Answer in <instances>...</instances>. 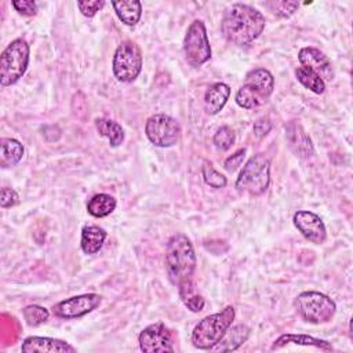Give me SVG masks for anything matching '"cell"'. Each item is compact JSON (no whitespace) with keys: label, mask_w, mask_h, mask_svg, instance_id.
<instances>
[{"label":"cell","mask_w":353,"mask_h":353,"mask_svg":"<svg viewBox=\"0 0 353 353\" xmlns=\"http://www.w3.org/2000/svg\"><path fill=\"white\" fill-rule=\"evenodd\" d=\"M265 17L250 4L236 3L223 12L221 32L223 37L234 46L252 43L265 29Z\"/></svg>","instance_id":"6da1fadb"},{"label":"cell","mask_w":353,"mask_h":353,"mask_svg":"<svg viewBox=\"0 0 353 353\" xmlns=\"http://www.w3.org/2000/svg\"><path fill=\"white\" fill-rule=\"evenodd\" d=\"M196 265L197 258L188 236L172 234L165 247V270L170 281L178 287L183 281L193 280Z\"/></svg>","instance_id":"7a4b0ae2"},{"label":"cell","mask_w":353,"mask_h":353,"mask_svg":"<svg viewBox=\"0 0 353 353\" xmlns=\"http://www.w3.org/2000/svg\"><path fill=\"white\" fill-rule=\"evenodd\" d=\"M274 90L273 74L263 68H256L245 74L244 83L236 94V103L244 109H255L268 102Z\"/></svg>","instance_id":"3957f363"},{"label":"cell","mask_w":353,"mask_h":353,"mask_svg":"<svg viewBox=\"0 0 353 353\" xmlns=\"http://www.w3.org/2000/svg\"><path fill=\"white\" fill-rule=\"evenodd\" d=\"M236 312L233 306H226L221 312L208 314L201 319L192 332V343L201 350L212 349L225 335L234 320Z\"/></svg>","instance_id":"277c9868"},{"label":"cell","mask_w":353,"mask_h":353,"mask_svg":"<svg viewBox=\"0 0 353 353\" xmlns=\"http://www.w3.org/2000/svg\"><path fill=\"white\" fill-rule=\"evenodd\" d=\"M270 183V161L263 153L252 156L236 181V190L241 194L259 196L266 192Z\"/></svg>","instance_id":"5b68a950"},{"label":"cell","mask_w":353,"mask_h":353,"mask_svg":"<svg viewBox=\"0 0 353 353\" xmlns=\"http://www.w3.org/2000/svg\"><path fill=\"white\" fill-rule=\"evenodd\" d=\"M294 307L301 319L310 324L328 323L336 312L334 299L319 291L301 292L294 301Z\"/></svg>","instance_id":"8992f818"},{"label":"cell","mask_w":353,"mask_h":353,"mask_svg":"<svg viewBox=\"0 0 353 353\" xmlns=\"http://www.w3.org/2000/svg\"><path fill=\"white\" fill-rule=\"evenodd\" d=\"M29 44L23 39L12 40L0 55V84L8 87L15 84L26 72L29 65Z\"/></svg>","instance_id":"52a82bcc"},{"label":"cell","mask_w":353,"mask_h":353,"mask_svg":"<svg viewBox=\"0 0 353 353\" xmlns=\"http://www.w3.org/2000/svg\"><path fill=\"white\" fill-rule=\"evenodd\" d=\"M112 69L119 81H134L142 70V52L138 44L131 40L121 41L114 51Z\"/></svg>","instance_id":"ba28073f"},{"label":"cell","mask_w":353,"mask_h":353,"mask_svg":"<svg viewBox=\"0 0 353 353\" xmlns=\"http://www.w3.org/2000/svg\"><path fill=\"white\" fill-rule=\"evenodd\" d=\"M183 54L192 66H200L211 58V46L203 21L194 19L189 25L183 39Z\"/></svg>","instance_id":"9c48e42d"},{"label":"cell","mask_w":353,"mask_h":353,"mask_svg":"<svg viewBox=\"0 0 353 353\" xmlns=\"http://www.w3.org/2000/svg\"><path fill=\"white\" fill-rule=\"evenodd\" d=\"M145 134L154 146L170 148L178 142L181 127L174 117L164 113H157L146 120Z\"/></svg>","instance_id":"30bf717a"},{"label":"cell","mask_w":353,"mask_h":353,"mask_svg":"<svg viewBox=\"0 0 353 353\" xmlns=\"http://www.w3.org/2000/svg\"><path fill=\"white\" fill-rule=\"evenodd\" d=\"M102 296L95 292L83 294L70 296L68 299H63L52 306V313L59 319H77L83 317L92 310H95L101 305Z\"/></svg>","instance_id":"8fae6325"},{"label":"cell","mask_w":353,"mask_h":353,"mask_svg":"<svg viewBox=\"0 0 353 353\" xmlns=\"http://www.w3.org/2000/svg\"><path fill=\"white\" fill-rule=\"evenodd\" d=\"M139 347L145 353H167L174 352L171 331L161 321L143 328L138 336Z\"/></svg>","instance_id":"7c38bea8"},{"label":"cell","mask_w":353,"mask_h":353,"mask_svg":"<svg viewBox=\"0 0 353 353\" xmlns=\"http://www.w3.org/2000/svg\"><path fill=\"white\" fill-rule=\"evenodd\" d=\"M292 221L295 228L301 232V234L310 243L323 244L325 241L327 239L325 225L317 214L312 211L301 210L294 214Z\"/></svg>","instance_id":"4fadbf2b"},{"label":"cell","mask_w":353,"mask_h":353,"mask_svg":"<svg viewBox=\"0 0 353 353\" xmlns=\"http://www.w3.org/2000/svg\"><path fill=\"white\" fill-rule=\"evenodd\" d=\"M301 66L314 72L324 83L334 79V68L330 58L316 47H303L298 52Z\"/></svg>","instance_id":"5bb4252c"},{"label":"cell","mask_w":353,"mask_h":353,"mask_svg":"<svg viewBox=\"0 0 353 353\" xmlns=\"http://www.w3.org/2000/svg\"><path fill=\"white\" fill-rule=\"evenodd\" d=\"M21 350L25 353H74L76 349L68 342L50 336H28Z\"/></svg>","instance_id":"9a60e30c"},{"label":"cell","mask_w":353,"mask_h":353,"mask_svg":"<svg viewBox=\"0 0 353 353\" xmlns=\"http://www.w3.org/2000/svg\"><path fill=\"white\" fill-rule=\"evenodd\" d=\"M285 137L291 150L296 156L302 159H309L314 154L312 139L299 123L290 121L288 124H285Z\"/></svg>","instance_id":"2e32d148"},{"label":"cell","mask_w":353,"mask_h":353,"mask_svg":"<svg viewBox=\"0 0 353 353\" xmlns=\"http://www.w3.org/2000/svg\"><path fill=\"white\" fill-rule=\"evenodd\" d=\"M230 97V87L225 83L211 84L204 94V110L208 114L219 113Z\"/></svg>","instance_id":"e0dca14e"},{"label":"cell","mask_w":353,"mask_h":353,"mask_svg":"<svg viewBox=\"0 0 353 353\" xmlns=\"http://www.w3.org/2000/svg\"><path fill=\"white\" fill-rule=\"evenodd\" d=\"M288 343H295V345H301V346H313V347H317V349L325 350V352L334 350V347L330 342L310 336V335H305V334H283L273 342L272 350L281 349Z\"/></svg>","instance_id":"ac0fdd59"},{"label":"cell","mask_w":353,"mask_h":353,"mask_svg":"<svg viewBox=\"0 0 353 353\" xmlns=\"http://www.w3.org/2000/svg\"><path fill=\"white\" fill-rule=\"evenodd\" d=\"M106 236H108L106 230L97 225L84 226L81 229V240H80L81 250L88 255L97 254L102 248Z\"/></svg>","instance_id":"d6986e66"},{"label":"cell","mask_w":353,"mask_h":353,"mask_svg":"<svg viewBox=\"0 0 353 353\" xmlns=\"http://www.w3.org/2000/svg\"><path fill=\"white\" fill-rule=\"evenodd\" d=\"M251 330L244 325H234V327H229L228 331L225 332V335L222 336V339L212 347L215 350H221V352H230V350H236L239 346H241L250 336Z\"/></svg>","instance_id":"ffe728a7"},{"label":"cell","mask_w":353,"mask_h":353,"mask_svg":"<svg viewBox=\"0 0 353 353\" xmlns=\"http://www.w3.org/2000/svg\"><path fill=\"white\" fill-rule=\"evenodd\" d=\"M116 15L127 26H135L142 15V4L138 0L112 1Z\"/></svg>","instance_id":"44dd1931"},{"label":"cell","mask_w":353,"mask_h":353,"mask_svg":"<svg viewBox=\"0 0 353 353\" xmlns=\"http://www.w3.org/2000/svg\"><path fill=\"white\" fill-rule=\"evenodd\" d=\"M178 294H179L181 301L189 310L197 313L204 309L205 301H204L203 295L199 292L193 280H188V281H183L182 284H179Z\"/></svg>","instance_id":"7402d4cb"},{"label":"cell","mask_w":353,"mask_h":353,"mask_svg":"<svg viewBox=\"0 0 353 353\" xmlns=\"http://www.w3.org/2000/svg\"><path fill=\"white\" fill-rule=\"evenodd\" d=\"M0 148H1L0 164L4 168L17 165L21 161L25 150L22 143L14 138H3Z\"/></svg>","instance_id":"603a6c76"},{"label":"cell","mask_w":353,"mask_h":353,"mask_svg":"<svg viewBox=\"0 0 353 353\" xmlns=\"http://www.w3.org/2000/svg\"><path fill=\"white\" fill-rule=\"evenodd\" d=\"M116 199L108 193L94 194L87 203V211L95 218H103L110 215L116 208Z\"/></svg>","instance_id":"cb8c5ba5"},{"label":"cell","mask_w":353,"mask_h":353,"mask_svg":"<svg viewBox=\"0 0 353 353\" xmlns=\"http://www.w3.org/2000/svg\"><path fill=\"white\" fill-rule=\"evenodd\" d=\"M95 127H97V131L99 132V135L109 139L110 146L116 148V146H120L123 143L124 130L119 123H116L110 119L101 117V119L95 120Z\"/></svg>","instance_id":"d4e9b609"},{"label":"cell","mask_w":353,"mask_h":353,"mask_svg":"<svg viewBox=\"0 0 353 353\" xmlns=\"http://www.w3.org/2000/svg\"><path fill=\"white\" fill-rule=\"evenodd\" d=\"M295 77L305 88L310 90L314 94H323L325 90V83L314 72L303 66H298L295 69Z\"/></svg>","instance_id":"484cf974"},{"label":"cell","mask_w":353,"mask_h":353,"mask_svg":"<svg viewBox=\"0 0 353 353\" xmlns=\"http://www.w3.org/2000/svg\"><path fill=\"white\" fill-rule=\"evenodd\" d=\"M22 314H23V319H25L26 324L30 325V327H39V325L44 324L50 317L48 309H46L40 305H28V306H25L22 309Z\"/></svg>","instance_id":"4316f807"},{"label":"cell","mask_w":353,"mask_h":353,"mask_svg":"<svg viewBox=\"0 0 353 353\" xmlns=\"http://www.w3.org/2000/svg\"><path fill=\"white\" fill-rule=\"evenodd\" d=\"M265 6L280 18H290L299 7L298 1H287V0H272L266 1Z\"/></svg>","instance_id":"83f0119b"},{"label":"cell","mask_w":353,"mask_h":353,"mask_svg":"<svg viewBox=\"0 0 353 353\" xmlns=\"http://www.w3.org/2000/svg\"><path fill=\"white\" fill-rule=\"evenodd\" d=\"M234 141H236L234 131L228 125L219 127L216 130V132L214 134V138H212V142H214L215 148L221 152H225V150L230 149L232 145L234 143Z\"/></svg>","instance_id":"f1b7e54d"},{"label":"cell","mask_w":353,"mask_h":353,"mask_svg":"<svg viewBox=\"0 0 353 353\" xmlns=\"http://www.w3.org/2000/svg\"><path fill=\"white\" fill-rule=\"evenodd\" d=\"M201 174H203V178H204V182L214 188V189H221V188H225L226 183H228V179L226 176H223L221 172H218L211 163L208 161H204V165L201 168Z\"/></svg>","instance_id":"f546056e"},{"label":"cell","mask_w":353,"mask_h":353,"mask_svg":"<svg viewBox=\"0 0 353 353\" xmlns=\"http://www.w3.org/2000/svg\"><path fill=\"white\" fill-rule=\"evenodd\" d=\"M105 6L103 0H87V1H77V7L80 12L87 17L92 18L99 10H102Z\"/></svg>","instance_id":"4dcf8cb0"},{"label":"cell","mask_w":353,"mask_h":353,"mask_svg":"<svg viewBox=\"0 0 353 353\" xmlns=\"http://www.w3.org/2000/svg\"><path fill=\"white\" fill-rule=\"evenodd\" d=\"M11 4L21 15L33 17L37 14V4L33 0H14Z\"/></svg>","instance_id":"1f68e13d"},{"label":"cell","mask_w":353,"mask_h":353,"mask_svg":"<svg viewBox=\"0 0 353 353\" xmlns=\"http://www.w3.org/2000/svg\"><path fill=\"white\" fill-rule=\"evenodd\" d=\"M19 203L18 193L11 188H3L0 192V205L1 208H10Z\"/></svg>","instance_id":"d6a6232c"},{"label":"cell","mask_w":353,"mask_h":353,"mask_svg":"<svg viewBox=\"0 0 353 353\" xmlns=\"http://www.w3.org/2000/svg\"><path fill=\"white\" fill-rule=\"evenodd\" d=\"M244 156H245V149L237 150L234 154L229 156V157L225 160L223 167H225L229 172L234 171L236 168H239V167L241 165V163H243V160H244Z\"/></svg>","instance_id":"836d02e7"},{"label":"cell","mask_w":353,"mask_h":353,"mask_svg":"<svg viewBox=\"0 0 353 353\" xmlns=\"http://www.w3.org/2000/svg\"><path fill=\"white\" fill-rule=\"evenodd\" d=\"M270 130H272V123L269 121V119H259L254 124V134L258 139L265 138Z\"/></svg>","instance_id":"e575fe53"}]
</instances>
